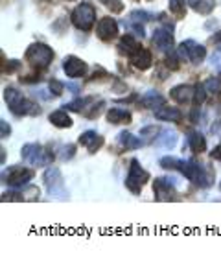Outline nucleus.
Here are the masks:
<instances>
[{
  "label": "nucleus",
  "instance_id": "obj_31",
  "mask_svg": "<svg viewBox=\"0 0 221 258\" xmlns=\"http://www.w3.org/2000/svg\"><path fill=\"white\" fill-rule=\"evenodd\" d=\"M177 164L179 159H175V157H164V159H161V166L164 170H177Z\"/></svg>",
  "mask_w": 221,
  "mask_h": 258
},
{
  "label": "nucleus",
  "instance_id": "obj_38",
  "mask_svg": "<svg viewBox=\"0 0 221 258\" xmlns=\"http://www.w3.org/2000/svg\"><path fill=\"white\" fill-rule=\"evenodd\" d=\"M129 28L133 30V32H135V35H140V37H144V35H146V32H144V26H142V24H138L136 21L131 22Z\"/></svg>",
  "mask_w": 221,
  "mask_h": 258
},
{
  "label": "nucleus",
  "instance_id": "obj_28",
  "mask_svg": "<svg viewBox=\"0 0 221 258\" xmlns=\"http://www.w3.org/2000/svg\"><path fill=\"white\" fill-rule=\"evenodd\" d=\"M111 13H122L124 11V4L120 0H100Z\"/></svg>",
  "mask_w": 221,
  "mask_h": 258
},
{
  "label": "nucleus",
  "instance_id": "obj_34",
  "mask_svg": "<svg viewBox=\"0 0 221 258\" xmlns=\"http://www.w3.org/2000/svg\"><path fill=\"white\" fill-rule=\"evenodd\" d=\"M151 19V15L150 13H146V11H133L131 13V21H136V22H146V21H150Z\"/></svg>",
  "mask_w": 221,
  "mask_h": 258
},
{
  "label": "nucleus",
  "instance_id": "obj_39",
  "mask_svg": "<svg viewBox=\"0 0 221 258\" xmlns=\"http://www.w3.org/2000/svg\"><path fill=\"white\" fill-rule=\"evenodd\" d=\"M212 159H216V161H221V144L217 146V148H214V150H212Z\"/></svg>",
  "mask_w": 221,
  "mask_h": 258
},
{
  "label": "nucleus",
  "instance_id": "obj_24",
  "mask_svg": "<svg viewBox=\"0 0 221 258\" xmlns=\"http://www.w3.org/2000/svg\"><path fill=\"white\" fill-rule=\"evenodd\" d=\"M136 48H140V44L136 43V39L133 35H124V37L120 39V44H118V50L122 54H127L131 55L135 52Z\"/></svg>",
  "mask_w": 221,
  "mask_h": 258
},
{
  "label": "nucleus",
  "instance_id": "obj_35",
  "mask_svg": "<svg viewBox=\"0 0 221 258\" xmlns=\"http://www.w3.org/2000/svg\"><path fill=\"white\" fill-rule=\"evenodd\" d=\"M166 67L170 70H177L179 69V57L175 55V52H173V50L170 52V55L166 57Z\"/></svg>",
  "mask_w": 221,
  "mask_h": 258
},
{
  "label": "nucleus",
  "instance_id": "obj_29",
  "mask_svg": "<svg viewBox=\"0 0 221 258\" xmlns=\"http://www.w3.org/2000/svg\"><path fill=\"white\" fill-rule=\"evenodd\" d=\"M205 89H206V92L217 94V92H221V80H219V78H210V80H206L205 81Z\"/></svg>",
  "mask_w": 221,
  "mask_h": 258
},
{
  "label": "nucleus",
  "instance_id": "obj_23",
  "mask_svg": "<svg viewBox=\"0 0 221 258\" xmlns=\"http://www.w3.org/2000/svg\"><path fill=\"white\" fill-rule=\"evenodd\" d=\"M186 2L190 4L192 10L201 13V15H208V13L214 10V6H216L214 0H186Z\"/></svg>",
  "mask_w": 221,
  "mask_h": 258
},
{
  "label": "nucleus",
  "instance_id": "obj_11",
  "mask_svg": "<svg viewBox=\"0 0 221 258\" xmlns=\"http://www.w3.org/2000/svg\"><path fill=\"white\" fill-rule=\"evenodd\" d=\"M44 186L48 188L50 196L52 194H57L59 192L61 196H65V192H63V175H61L59 168L55 166H50L46 172H44Z\"/></svg>",
  "mask_w": 221,
  "mask_h": 258
},
{
  "label": "nucleus",
  "instance_id": "obj_33",
  "mask_svg": "<svg viewBox=\"0 0 221 258\" xmlns=\"http://www.w3.org/2000/svg\"><path fill=\"white\" fill-rule=\"evenodd\" d=\"M63 153L59 155V159L61 161H70L72 157H74V151H76V146H72V144H66L65 148H63Z\"/></svg>",
  "mask_w": 221,
  "mask_h": 258
},
{
  "label": "nucleus",
  "instance_id": "obj_40",
  "mask_svg": "<svg viewBox=\"0 0 221 258\" xmlns=\"http://www.w3.org/2000/svg\"><path fill=\"white\" fill-rule=\"evenodd\" d=\"M214 41H216V43H221V30L214 35Z\"/></svg>",
  "mask_w": 221,
  "mask_h": 258
},
{
  "label": "nucleus",
  "instance_id": "obj_9",
  "mask_svg": "<svg viewBox=\"0 0 221 258\" xmlns=\"http://www.w3.org/2000/svg\"><path fill=\"white\" fill-rule=\"evenodd\" d=\"M153 194H155L157 201H172V199H175V179H155Z\"/></svg>",
  "mask_w": 221,
  "mask_h": 258
},
{
  "label": "nucleus",
  "instance_id": "obj_16",
  "mask_svg": "<svg viewBox=\"0 0 221 258\" xmlns=\"http://www.w3.org/2000/svg\"><path fill=\"white\" fill-rule=\"evenodd\" d=\"M80 144L85 146L91 153H96L103 146V137L98 135L96 131H85L83 135H80Z\"/></svg>",
  "mask_w": 221,
  "mask_h": 258
},
{
  "label": "nucleus",
  "instance_id": "obj_42",
  "mask_svg": "<svg viewBox=\"0 0 221 258\" xmlns=\"http://www.w3.org/2000/svg\"><path fill=\"white\" fill-rule=\"evenodd\" d=\"M135 2H136V0H135Z\"/></svg>",
  "mask_w": 221,
  "mask_h": 258
},
{
  "label": "nucleus",
  "instance_id": "obj_6",
  "mask_svg": "<svg viewBox=\"0 0 221 258\" xmlns=\"http://www.w3.org/2000/svg\"><path fill=\"white\" fill-rule=\"evenodd\" d=\"M26 59L35 67V69H46L52 59H54V50L41 43H33L26 50Z\"/></svg>",
  "mask_w": 221,
  "mask_h": 258
},
{
  "label": "nucleus",
  "instance_id": "obj_3",
  "mask_svg": "<svg viewBox=\"0 0 221 258\" xmlns=\"http://www.w3.org/2000/svg\"><path fill=\"white\" fill-rule=\"evenodd\" d=\"M22 159L30 164V166H48L54 161V153L52 151H44L41 144H26L21 150Z\"/></svg>",
  "mask_w": 221,
  "mask_h": 258
},
{
  "label": "nucleus",
  "instance_id": "obj_15",
  "mask_svg": "<svg viewBox=\"0 0 221 258\" xmlns=\"http://www.w3.org/2000/svg\"><path fill=\"white\" fill-rule=\"evenodd\" d=\"M194 94L195 87L192 85H177L170 91L172 100H175L177 103H194Z\"/></svg>",
  "mask_w": 221,
  "mask_h": 258
},
{
  "label": "nucleus",
  "instance_id": "obj_21",
  "mask_svg": "<svg viewBox=\"0 0 221 258\" xmlns=\"http://www.w3.org/2000/svg\"><path fill=\"white\" fill-rule=\"evenodd\" d=\"M50 122H52V125H55V127H59V129L70 127L72 125V118L68 116L66 109H57V111H54V113L50 114Z\"/></svg>",
  "mask_w": 221,
  "mask_h": 258
},
{
  "label": "nucleus",
  "instance_id": "obj_36",
  "mask_svg": "<svg viewBox=\"0 0 221 258\" xmlns=\"http://www.w3.org/2000/svg\"><path fill=\"white\" fill-rule=\"evenodd\" d=\"M21 69V61H17V59H11L8 61V64H4V69H2V72H8V74H13L15 70Z\"/></svg>",
  "mask_w": 221,
  "mask_h": 258
},
{
  "label": "nucleus",
  "instance_id": "obj_37",
  "mask_svg": "<svg viewBox=\"0 0 221 258\" xmlns=\"http://www.w3.org/2000/svg\"><path fill=\"white\" fill-rule=\"evenodd\" d=\"M11 135V125L6 122V120H0V137L2 139H8Z\"/></svg>",
  "mask_w": 221,
  "mask_h": 258
},
{
  "label": "nucleus",
  "instance_id": "obj_13",
  "mask_svg": "<svg viewBox=\"0 0 221 258\" xmlns=\"http://www.w3.org/2000/svg\"><path fill=\"white\" fill-rule=\"evenodd\" d=\"M63 70L68 78H81L87 72V63L76 55H68L63 61Z\"/></svg>",
  "mask_w": 221,
  "mask_h": 258
},
{
  "label": "nucleus",
  "instance_id": "obj_18",
  "mask_svg": "<svg viewBox=\"0 0 221 258\" xmlns=\"http://www.w3.org/2000/svg\"><path fill=\"white\" fill-rule=\"evenodd\" d=\"M155 118L159 120H164V122H181L183 120V113H181V109L177 107H159L155 111Z\"/></svg>",
  "mask_w": 221,
  "mask_h": 258
},
{
  "label": "nucleus",
  "instance_id": "obj_27",
  "mask_svg": "<svg viewBox=\"0 0 221 258\" xmlns=\"http://www.w3.org/2000/svg\"><path fill=\"white\" fill-rule=\"evenodd\" d=\"M205 98H206V89H205V83L203 85H195V94H194V107H201L203 103H205Z\"/></svg>",
  "mask_w": 221,
  "mask_h": 258
},
{
  "label": "nucleus",
  "instance_id": "obj_8",
  "mask_svg": "<svg viewBox=\"0 0 221 258\" xmlns=\"http://www.w3.org/2000/svg\"><path fill=\"white\" fill-rule=\"evenodd\" d=\"M179 55L181 57H184L186 61H190V63L194 64H199L205 61L206 57V48L203 46V44L195 43V41H192V39H188V41H183V43L179 44Z\"/></svg>",
  "mask_w": 221,
  "mask_h": 258
},
{
  "label": "nucleus",
  "instance_id": "obj_30",
  "mask_svg": "<svg viewBox=\"0 0 221 258\" xmlns=\"http://www.w3.org/2000/svg\"><path fill=\"white\" fill-rule=\"evenodd\" d=\"M89 100H81V98H78V100H74V102L66 103L65 109L66 111H74V113H81V111H85V105Z\"/></svg>",
  "mask_w": 221,
  "mask_h": 258
},
{
  "label": "nucleus",
  "instance_id": "obj_17",
  "mask_svg": "<svg viewBox=\"0 0 221 258\" xmlns=\"http://www.w3.org/2000/svg\"><path fill=\"white\" fill-rule=\"evenodd\" d=\"M107 122L109 124H131V113L127 109H122V107H111L107 111Z\"/></svg>",
  "mask_w": 221,
  "mask_h": 258
},
{
  "label": "nucleus",
  "instance_id": "obj_1",
  "mask_svg": "<svg viewBox=\"0 0 221 258\" xmlns=\"http://www.w3.org/2000/svg\"><path fill=\"white\" fill-rule=\"evenodd\" d=\"M177 170L188 181H192V183L201 186V188H208L214 183V175H216V172L212 168H208L206 164H199V162L192 161V159L190 161H181L179 159Z\"/></svg>",
  "mask_w": 221,
  "mask_h": 258
},
{
  "label": "nucleus",
  "instance_id": "obj_20",
  "mask_svg": "<svg viewBox=\"0 0 221 258\" xmlns=\"http://www.w3.org/2000/svg\"><path fill=\"white\" fill-rule=\"evenodd\" d=\"M138 105H142V107H148V109L162 107V105H164V98H162L159 92L150 91V92H146L140 100H138Z\"/></svg>",
  "mask_w": 221,
  "mask_h": 258
},
{
  "label": "nucleus",
  "instance_id": "obj_25",
  "mask_svg": "<svg viewBox=\"0 0 221 258\" xmlns=\"http://www.w3.org/2000/svg\"><path fill=\"white\" fill-rule=\"evenodd\" d=\"M177 142V133L175 131H170V129H164L161 131V137L157 139V144L162 146V148H166V150H172L173 146Z\"/></svg>",
  "mask_w": 221,
  "mask_h": 258
},
{
  "label": "nucleus",
  "instance_id": "obj_41",
  "mask_svg": "<svg viewBox=\"0 0 221 258\" xmlns=\"http://www.w3.org/2000/svg\"><path fill=\"white\" fill-rule=\"evenodd\" d=\"M219 188H221V184H219Z\"/></svg>",
  "mask_w": 221,
  "mask_h": 258
},
{
  "label": "nucleus",
  "instance_id": "obj_22",
  "mask_svg": "<svg viewBox=\"0 0 221 258\" xmlns=\"http://www.w3.org/2000/svg\"><path fill=\"white\" fill-rule=\"evenodd\" d=\"M118 142L122 144V148H124V150H138V148L144 144L138 137L127 133V131H122V133L118 135Z\"/></svg>",
  "mask_w": 221,
  "mask_h": 258
},
{
  "label": "nucleus",
  "instance_id": "obj_7",
  "mask_svg": "<svg viewBox=\"0 0 221 258\" xmlns=\"http://www.w3.org/2000/svg\"><path fill=\"white\" fill-rule=\"evenodd\" d=\"M148 181H150V173L140 166V162L136 161V159H133L129 166V175L125 179V186L133 194H140L142 186H144Z\"/></svg>",
  "mask_w": 221,
  "mask_h": 258
},
{
  "label": "nucleus",
  "instance_id": "obj_2",
  "mask_svg": "<svg viewBox=\"0 0 221 258\" xmlns=\"http://www.w3.org/2000/svg\"><path fill=\"white\" fill-rule=\"evenodd\" d=\"M4 100H6V103H8L10 111L15 114V116H26V114H33V116H35V114L41 113L39 105H35L33 102L26 100V98L22 96L17 89H13V87H10V89L4 91Z\"/></svg>",
  "mask_w": 221,
  "mask_h": 258
},
{
  "label": "nucleus",
  "instance_id": "obj_10",
  "mask_svg": "<svg viewBox=\"0 0 221 258\" xmlns=\"http://www.w3.org/2000/svg\"><path fill=\"white\" fill-rule=\"evenodd\" d=\"M96 35L102 39L103 43H109V41H113L116 35H118V22L111 19V17H103L100 19L96 26Z\"/></svg>",
  "mask_w": 221,
  "mask_h": 258
},
{
  "label": "nucleus",
  "instance_id": "obj_26",
  "mask_svg": "<svg viewBox=\"0 0 221 258\" xmlns=\"http://www.w3.org/2000/svg\"><path fill=\"white\" fill-rule=\"evenodd\" d=\"M186 0H170V11L173 13L175 19H184L186 15Z\"/></svg>",
  "mask_w": 221,
  "mask_h": 258
},
{
  "label": "nucleus",
  "instance_id": "obj_32",
  "mask_svg": "<svg viewBox=\"0 0 221 258\" xmlns=\"http://www.w3.org/2000/svg\"><path fill=\"white\" fill-rule=\"evenodd\" d=\"M50 91H52L54 96H61L63 91H65V85L59 80H50Z\"/></svg>",
  "mask_w": 221,
  "mask_h": 258
},
{
  "label": "nucleus",
  "instance_id": "obj_12",
  "mask_svg": "<svg viewBox=\"0 0 221 258\" xmlns=\"http://www.w3.org/2000/svg\"><path fill=\"white\" fill-rule=\"evenodd\" d=\"M153 44H155L161 52H172V48H173L172 26L159 28V30H155V35H153Z\"/></svg>",
  "mask_w": 221,
  "mask_h": 258
},
{
  "label": "nucleus",
  "instance_id": "obj_4",
  "mask_svg": "<svg viewBox=\"0 0 221 258\" xmlns=\"http://www.w3.org/2000/svg\"><path fill=\"white\" fill-rule=\"evenodd\" d=\"M33 179V170L26 166H10L2 172V181L11 188H24Z\"/></svg>",
  "mask_w": 221,
  "mask_h": 258
},
{
  "label": "nucleus",
  "instance_id": "obj_5",
  "mask_svg": "<svg viewBox=\"0 0 221 258\" xmlns=\"http://www.w3.org/2000/svg\"><path fill=\"white\" fill-rule=\"evenodd\" d=\"M96 22V10L92 4H80L72 11V24L81 32H91Z\"/></svg>",
  "mask_w": 221,
  "mask_h": 258
},
{
  "label": "nucleus",
  "instance_id": "obj_19",
  "mask_svg": "<svg viewBox=\"0 0 221 258\" xmlns=\"http://www.w3.org/2000/svg\"><path fill=\"white\" fill-rule=\"evenodd\" d=\"M186 142H188L190 150L194 151V153H203V151H206V140L199 131H190L188 137H186Z\"/></svg>",
  "mask_w": 221,
  "mask_h": 258
},
{
  "label": "nucleus",
  "instance_id": "obj_14",
  "mask_svg": "<svg viewBox=\"0 0 221 258\" xmlns=\"http://www.w3.org/2000/svg\"><path fill=\"white\" fill-rule=\"evenodd\" d=\"M129 61L131 64L135 67V69L138 70H148L151 67V63H153V57H151V52L146 48H136L133 54L129 55Z\"/></svg>",
  "mask_w": 221,
  "mask_h": 258
}]
</instances>
